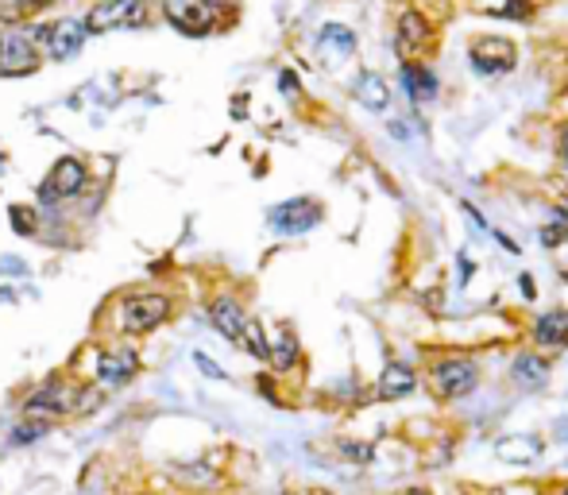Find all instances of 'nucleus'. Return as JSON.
Here are the masks:
<instances>
[{
  "mask_svg": "<svg viewBox=\"0 0 568 495\" xmlns=\"http://www.w3.org/2000/svg\"><path fill=\"white\" fill-rule=\"evenodd\" d=\"M321 217H325V209H321V202H314V197H291V202H278L267 209V225H271L278 236H302L321 225Z\"/></svg>",
  "mask_w": 568,
  "mask_h": 495,
  "instance_id": "7",
  "label": "nucleus"
},
{
  "mask_svg": "<svg viewBox=\"0 0 568 495\" xmlns=\"http://www.w3.org/2000/svg\"><path fill=\"white\" fill-rule=\"evenodd\" d=\"M0 275L8 279H27V263L19 256H0Z\"/></svg>",
  "mask_w": 568,
  "mask_h": 495,
  "instance_id": "30",
  "label": "nucleus"
},
{
  "mask_svg": "<svg viewBox=\"0 0 568 495\" xmlns=\"http://www.w3.org/2000/svg\"><path fill=\"white\" fill-rule=\"evenodd\" d=\"M170 480H178L182 488H213V483L221 480V468L217 465H209V460H182V465H170Z\"/></svg>",
  "mask_w": 568,
  "mask_h": 495,
  "instance_id": "21",
  "label": "nucleus"
},
{
  "mask_svg": "<svg viewBox=\"0 0 568 495\" xmlns=\"http://www.w3.org/2000/svg\"><path fill=\"white\" fill-rule=\"evenodd\" d=\"M39 66V50L27 43L24 35H12L8 43H0V78H19Z\"/></svg>",
  "mask_w": 568,
  "mask_h": 495,
  "instance_id": "16",
  "label": "nucleus"
},
{
  "mask_svg": "<svg viewBox=\"0 0 568 495\" xmlns=\"http://www.w3.org/2000/svg\"><path fill=\"white\" fill-rule=\"evenodd\" d=\"M564 495H568V491H564Z\"/></svg>",
  "mask_w": 568,
  "mask_h": 495,
  "instance_id": "40",
  "label": "nucleus"
},
{
  "mask_svg": "<svg viewBox=\"0 0 568 495\" xmlns=\"http://www.w3.org/2000/svg\"><path fill=\"white\" fill-rule=\"evenodd\" d=\"M298 360H302V344H298V336L291 325H275L271 333H267V364L275 367L278 375L294 372Z\"/></svg>",
  "mask_w": 568,
  "mask_h": 495,
  "instance_id": "15",
  "label": "nucleus"
},
{
  "mask_svg": "<svg viewBox=\"0 0 568 495\" xmlns=\"http://www.w3.org/2000/svg\"><path fill=\"white\" fill-rule=\"evenodd\" d=\"M12 213V228L19 236H35L39 233V220H35V209H27V205H12L8 209Z\"/></svg>",
  "mask_w": 568,
  "mask_h": 495,
  "instance_id": "27",
  "label": "nucleus"
},
{
  "mask_svg": "<svg viewBox=\"0 0 568 495\" xmlns=\"http://www.w3.org/2000/svg\"><path fill=\"white\" fill-rule=\"evenodd\" d=\"M360 47V35L352 31L348 24H321L317 31V55L325 58V66H340L356 55Z\"/></svg>",
  "mask_w": 568,
  "mask_h": 495,
  "instance_id": "13",
  "label": "nucleus"
},
{
  "mask_svg": "<svg viewBox=\"0 0 568 495\" xmlns=\"http://www.w3.org/2000/svg\"><path fill=\"white\" fill-rule=\"evenodd\" d=\"M476 12L495 16V19H514V24H530L538 16V0H476Z\"/></svg>",
  "mask_w": 568,
  "mask_h": 495,
  "instance_id": "22",
  "label": "nucleus"
},
{
  "mask_svg": "<svg viewBox=\"0 0 568 495\" xmlns=\"http://www.w3.org/2000/svg\"><path fill=\"white\" fill-rule=\"evenodd\" d=\"M278 89H283L286 97H298V93H302V81H298L294 70H283V73H278Z\"/></svg>",
  "mask_w": 568,
  "mask_h": 495,
  "instance_id": "31",
  "label": "nucleus"
},
{
  "mask_svg": "<svg viewBox=\"0 0 568 495\" xmlns=\"http://www.w3.org/2000/svg\"><path fill=\"white\" fill-rule=\"evenodd\" d=\"M556 155H561V163L568 171V120H561V128H556Z\"/></svg>",
  "mask_w": 568,
  "mask_h": 495,
  "instance_id": "32",
  "label": "nucleus"
},
{
  "mask_svg": "<svg viewBox=\"0 0 568 495\" xmlns=\"http://www.w3.org/2000/svg\"><path fill=\"white\" fill-rule=\"evenodd\" d=\"M175 302L163 290H132L116 302V333L121 336H144L155 333L159 325L170 321Z\"/></svg>",
  "mask_w": 568,
  "mask_h": 495,
  "instance_id": "1",
  "label": "nucleus"
},
{
  "mask_svg": "<svg viewBox=\"0 0 568 495\" xmlns=\"http://www.w3.org/2000/svg\"><path fill=\"white\" fill-rule=\"evenodd\" d=\"M491 495H507V491H491Z\"/></svg>",
  "mask_w": 568,
  "mask_h": 495,
  "instance_id": "39",
  "label": "nucleus"
},
{
  "mask_svg": "<svg viewBox=\"0 0 568 495\" xmlns=\"http://www.w3.org/2000/svg\"><path fill=\"white\" fill-rule=\"evenodd\" d=\"M460 209H464V213L471 217V225H476V228H484V233H491V225H487V217H484V213H479V209H476V205H471V202H460Z\"/></svg>",
  "mask_w": 568,
  "mask_h": 495,
  "instance_id": "33",
  "label": "nucleus"
},
{
  "mask_svg": "<svg viewBox=\"0 0 568 495\" xmlns=\"http://www.w3.org/2000/svg\"><path fill=\"white\" fill-rule=\"evenodd\" d=\"M105 406V391L93 383H78V398H74V418H89Z\"/></svg>",
  "mask_w": 568,
  "mask_h": 495,
  "instance_id": "25",
  "label": "nucleus"
},
{
  "mask_svg": "<svg viewBox=\"0 0 568 495\" xmlns=\"http://www.w3.org/2000/svg\"><path fill=\"white\" fill-rule=\"evenodd\" d=\"M538 240H541V248H561L564 240H568V217L561 213V209H553L549 213V220L541 225V233H538Z\"/></svg>",
  "mask_w": 568,
  "mask_h": 495,
  "instance_id": "24",
  "label": "nucleus"
},
{
  "mask_svg": "<svg viewBox=\"0 0 568 495\" xmlns=\"http://www.w3.org/2000/svg\"><path fill=\"white\" fill-rule=\"evenodd\" d=\"M417 387V372L410 364H399V360H391L387 367H383V375H379V387H375V395L383 398V403H394V398H406Z\"/></svg>",
  "mask_w": 568,
  "mask_h": 495,
  "instance_id": "19",
  "label": "nucleus"
},
{
  "mask_svg": "<svg viewBox=\"0 0 568 495\" xmlns=\"http://www.w3.org/2000/svg\"><path fill=\"white\" fill-rule=\"evenodd\" d=\"M399 89L406 93L410 109H422V104H433L441 97V78L430 62H402L399 66Z\"/></svg>",
  "mask_w": 568,
  "mask_h": 495,
  "instance_id": "11",
  "label": "nucleus"
},
{
  "mask_svg": "<svg viewBox=\"0 0 568 495\" xmlns=\"http://www.w3.org/2000/svg\"><path fill=\"white\" fill-rule=\"evenodd\" d=\"M491 236H495L499 244H502V251H510V256H518V251H522V248H518V240H510L507 233H499V228H491Z\"/></svg>",
  "mask_w": 568,
  "mask_h": 495,
  "instance_id": "35",
  "label": "nucleus"
},
{
  "mask_svg": "<svg viewBox=\"0 0 568 495\" xmlns=\"http://www.w3.org/2000/svg\"><path fill=\"white\" fill-rule=\"evenodd\" d=\"M82 24H85L89 35L116 31V27H144L147 24V4L144 0H101Z\"/></svg>",
  "mask_w": 568,
  "mask_h": 495,
  "instance_id": "9",
  "label": "nucleus"
},
{
  "mask_svg": "<svg viewBox=\"0 0 568 495\" xmlns=\"http://www.w3.org/2000/svg\"><path fill=\"white\" fill-rule=\"evenodd\" d=\"M194 364L201 367V375H206V379H221V383L229 379V372H224V367H221L217 360H209L206 352H194Z\"/></svg>",
  "mask_w": 568,
  "mask_h": 495,
  "instance_id": "29",
  "label": "nucleus"
},
{
  "mask_svg": "<svg viewBox=\"0 0 568 495\" xmlns=\"http://www.w3.org/2000/svg\"><path fill=\"white\" fill-rule=\"evenodd\" d=\"M556 209H561V213H564V217H568V186H564V189H561V205H556Z\"/></svg>",
  "mask_w": 568,
  "mask_h": 495,
  "instance_id": "37",
  "label": "nucleus"
},
{
  "mask_svg": "<svg viewBox=\"0 0 568 495\" xmlns=\"http://www.w3.org/2000/svg\"><path fill=\"white\" fill-rule=\"evenodd\" d=\"M93 367L85 372V383L101 387V391H121L139 372V356L128 344H113V349H89Z\"/></svg>",
  "mask_w": 568,
  "mask_h": 495,
  "instance_id": "4",
  "label": "nucleus"
},
{
  "mask_svg": "<svg viewBox=\"0 0 568 495\" xmlns=\"http://www.w3.org/2000/svg\"><path fill=\"white\" fill-rule=\"evenodd\" d=\"M468 66L476 78H507L518 70V43L510 35H476L468 47Z\"/></svg>",
  "mask_w": 568,
  "mask_h": 495,
  "instance_id": "5",
  "label": "nucleus"
},
{
  "mask_svg": "<svg viewBox=\"0 0 568 495\" xmlns=\"http://www.w3.org/2000/svg\"><path fill=\"white\" fill-rule=\"evenodd\" d=\"M85 24L82 19H58V24H51V35H47V47H51V58H58V62H66L74 58L82 50L85 43Z\"/></svg>",
  "mask_w": 568,
  "mask_h": 495,
  "instance_id": "17",
  "label": "nucleus"
},
{
  "mask_svg": "<svg viewBox=\"0 0 568 495\" xmlns=\"http://www.w3.org/2000/svg\"><path fill=\"white\" fill-rule=\"evenodd\" d=\"M430 383H433L437 398L453 403V398H464L479 383V367L468 356H445V360H437L430 367Z\"/></svg>",
  "mask_w": 568,
  "mask_h": 495,
  "instance_id": "6",
  "label": "nucleus"
},
{
  "mask_svg": "<svg viewBox=\"0 0 568 495\" xmlns=\"http://www.w3.org/2000/svg\"><path fill=\"white\" fill-rule=\"evenodd\" d=\"M240 352L255 356V360H267V329L255 318H248V329H244V341H240Z\"/></svg>",
  "mask_w": 568,
  "mask_h": 495,
  "instance_id": "26",
  "label": "nucleus"
},
{
  "mask_svg": "<svg viewBox=\"0 0 568 495\" xmlns=\"http://www.w3.org/2000/svg\"><path fill=\"white\" fill-rule=\"evenodd\" d=\"M163 16L182 35H209L221 19V8L213 0H163Z\"/></svg>",
  "mask_w": 568,
  "mask_h": 495,
  "instance_id": "10",
  "label": "nucleus"
},
{
  "mask_svg": "<svg viewBox=\"0 0 568 495\" xmlns=\"http://www.w3.org/2000/svg\"><path fill=\"white\" fill-rule=\"evenodd\" d=\"M406 495H425V491H406Z\"/></svg>",
  "mask_w": 568,
  "mask_h": 495,
  "instance_id": "38",
  "label": "nucleus"
},
{
  "mask_svg": "<svg viewBox=\"0 0 568 495\" xmlns=\"http://www.w3.org/2000/svg\"><path fill=\"white\" fill-rule=\"evenodd\" d=\"M510 379L518 387H526V391H538V387L549 383V360L538 352H518L510 360Z\"/></svg>",
  "mask_w": 568,
  "mask_h": 495,
  "instance_id": "20",
  "label": "nucleus"
},
{
  "mask_svg": "<svg viewBox=\"0 0 568 495\" xmlns=\"http://www.w3.org/2000/svg\"><path fill=\"white\" fill-rule=\"evenodd\" d=\"M47 434H51V426L27 422V418H24V422H16L12 429H8V445H12V449H27V445H39Z\"/></svg>",
  "mask_w": 568,
  "mask_h": 495,
  "instance_id": "23",
  "label": "nucleus"
},
{
  "mask_svg": "<svg viewBox=\"0 0 568 495\" xmlns=\"http://www.w3.org/2000/svg\"><path fill=\"white\" fill-rule=\"evenodd\" d=\"M437 43V24L430 12L417 4H406L399 16H394V50H399L402 62H425V55Z\"/></svg>",
  "mask_w": 568,
  "mask_h": 495,
  "instance_id": "3",
  "label": "nucleus"
},
{
  "mask_svg": "<svg viewBox=\"0 0 568 495\" xmlns=\"http://www.w3.org/2000/svg\"><path fill=\"white\" fill-rule=\"evenodd\" d=\"M530 341L538 344V349H564V344H568V310H545V313H538Z\"/></svg>",
  "mask_w": 568,
  "mask_h": 495,
  "instance_id": "18",
  "label": "nucleus"
},
{
  "mask_svg": "<svg viewBox=\"0 0 568 495\" xmlns=\"http://www.w3.org/2000/svg\"><path fill=\"white\" fill-rule=\"evenodd\" d=\"M499 457H514V460H530V457H538V441H530V445H514V441H499Z\"/></svg>",
  "mask_w": 568,
  "mask_h": 495,
  "instance_id": "28",
  "label": "nucleus"
},
{
  "mask_svg": "<svg viewBox=\"0 0 568 495\" xmlns=\"http://www.w3.org/2000/svg\"><path fill=\"white\" fill-rule=\"evenodd\" d=\"M340 449H345L348 457H356V460H371V449H368V445H352V441H340Z\"/></svg>",
  "mask_w": 568,
  "mask_h": 495,
  "instance_id": "34",
  "label": "nucleus"
},
{
  "mask_svg": "<svg viewBox=\"0 0 568 495\" xmlns=\"http://www.w3.org/2000/svg\"><path fill=\"white\" fill-rule=\"evenodd\" d=\"M518 282H522V294H526V298L538 294V287H533V275H518Z\"/></svg>",
  "mask_w": 568,
  "mask_h": 495,
  "instance_id": "36",
  "label": "nucleus"
},
{
  "mask_svg": "<svg viewBox=\"0 0 568 495\" xmlns=\"http://www.w3.org/2000/svg\"><path fill=\"white\" fill-rule=\"evenodd\" d=\"M352 97H356V104L368 109V112H387L394 93H391V81L383 78L379 70H360L356 78H352Z\"/></svg>",
  "mask_w": 568,
  "mask_h": 495,
  "instance_id": "14",
  "label": "nucleus"
},
{
  "mask_svg": "<svg viewBox=\"0 0 568 495\" xmlns=\"http://www.w3.org/2000/svg\"><path fill=\"white\" fill-rule=\"evenodd\" d=\"M74 398H78V379L70 375H51L43 379L39 387H31L19 403V414L27 422H43V426H55L74 418Z\"/></svg>",
  "mask_w": 568,
  "mask_h": 495,
  "instance_id": "2",
  "label": "nucleus"
},
{
  "mask_svg": "<svg viewBox=\"0 0 568 495\" xmlns=\"http://www.w3.org/2000/svg\"><path fill=\"white\" fill-rule=\"evenodd\" d=\"M85 163L74 159V155H62V159L51 166V174L39 182V205H58V202H70L85 189Z\"/></svg>",
  "mask_w": 568,
  "mask_h": 495,
  "instance_id": "8",
  "label": "nucleus"
},
{
  "mask_svg": "<svg viewBox=\"0 0 568 495\" xmlns=\"http://www.w3.org/2000/svg\"><path fill=\"white\" fill-rule=\"evenodd\" d=\"M248 318H252V313L244 310V302L232 298V294H217V298L209 302V321H213V329H217L224 341H232L236 349H240V341H244Z\"/></svg>",
  "mask_w": 568,
  "mask_h": 495,
  "instance_id": "12",
  "label": "nucleus"
}]
</instances>
